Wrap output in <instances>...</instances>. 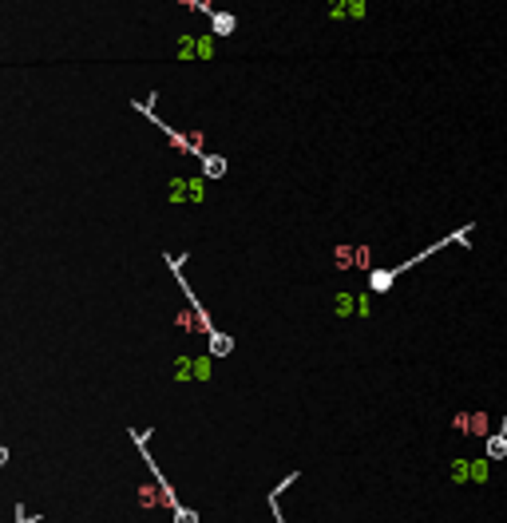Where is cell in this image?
I'll use <instances>...</instances> for the list:
<instances>
[{"instance_id": "1", "label": "cell", "mask_w": 507, "mask_h": 523, "mask_svg": "<svg viewBox=\"0 0 507 523\" xmlns=\"http://www.w3.org/2000/svg\"><path fill=\"white\" fill-rule=\"evenodd\" d=\"M468 234H472V226H464V230H452V234H448V238H440L436 246H428L424 254H416V258H408L404 266H396V269H373V274H369V285H373L377 294H384V289H393V282H396V278H400V274H404L408 266H416V262H424L428 254L444 250V246H452V242H459V246H464V242H468Z\"/></svg>"}, {"instance_id": "4", "label": "cell", "mask_w": 507, "mask_h": 523, "mask_svg": "<svg viewBox=\"0 0 507 523\" xmlns=\"http://www.w3.org/2000/svg\"><path fill=\"white\" fill-rule=\"evenodd\" d=\"M4 460H8V452H4V448H0V464H4Z\"/></svg>"}, {"instance_id": "2", "label": "cell", "mask_w": 507, "mask_h": 523, "mask_svg": "<svg viewBox=\"0 0 507 523\" xmlns=\"http://www.w3.org/2000/svg\"><path fill=\"white\" fill-rule=\"evenodd\" d=\"M488 460H507V416H504V424H499V432L488 440Z\"/></svg>"}, {"instance_id": "3", "label": "cell", "mask_w": 507, "mask_h": 523, "mask_svg": "<svg viewBox=\"0 0 507 523\" xmlns=\"http://www.w3.org/2000/svg\"><path fill=\"white\" fill-rule=\"evenodd\" d=\"M214 24H218V32H230V28H234V20H230V16H218Z\"/></svg>"}]
</instances>
